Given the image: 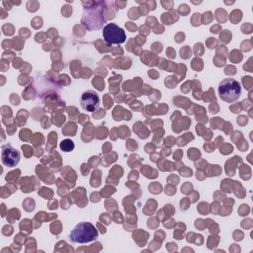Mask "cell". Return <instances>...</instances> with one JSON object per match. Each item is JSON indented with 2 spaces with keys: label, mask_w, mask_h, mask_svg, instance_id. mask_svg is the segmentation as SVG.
<instances>
[{
  "label": "cell",
  "mask_w": 253,
  "mask_h": 253,
  "mask_svg": "<svg viewBox=\"0 0 253 253\" xmlns=\"http://www.w3.org/2000/svg\"><path fill=\"white\" fill-rule=\"evenodd\" d=\"M97 228L90 222H79L69 233V240L74 243H88L98 237Z\"/></svg>",
  "instance_id": "1"
},
{
  "label": "cell",
  "mask_w": 253,
  "mask_h": 253,
  "mask_svg": "<svg viewBox=\"0 0 253 253\" xmlns=\"http://www.w3.org/2000/svg\"><path fill=\"white\" fill-rule=\"evenodd\" d=\"M241 94L240 83L233 78H225L218 85V95L221 100L233 103Z\"/></svg>",
  "instance_id": "2"
},
{
  "label": "cell",
  "mask_w": 253,
  "mask_h": 253,
  "mask_svg": "<svg viewBox=\"0 0 253 253\" xmlns=\"http://www.w3.org/2000/svg\"><path fill=\"white\" fill-rule=\"evenodd\" d=\"M103 37L105 42L109 44H119L125 42L126 41L125 31L114 23L107 24L104 27Z\"/></svg>",
  "instance_id": "3"
},
{
  "label": "cell",
  "mask_w": 253,
  "mask_h": 253,
  "mask_svg": "<svg viewBox=\"0 0 253 253\" xmlns=\"http://www.w3.org/2000/svg\"><path fill=\"white\" fill-rule=\"evenodd\" d=\"M1 158H2V163L4 165L8 167H14L20 161V153L12 145L4 144L2 145Z\"/></svg>",
  "instance_id": "4"
},
{
  "label": "cell",
  "mask_w": 253,
  "mask_h": 253,
  "mask_svg": "<svg viewBox=\"0 0 253 253\" xmlns=\"http://www.w3.org/2000/svg\"><path fill=\"white\" fill-rule=\"evenodd\" d=\"M80 104L83 110L88 112H94L100 105V98L94 91H86L80 98Z\"/></svg>",
  "instance_id": "5"
},
{
  "label": "cell",
  "mask_w": 253,
  "mask_h": 253,
  "mask_svg": "<svg viewBox=\"0 0 253 253\" xmlns=\"http://www.w3.org/2000/svg\"><path fill=\"white\" fill-rule=\"evenodd\" d=\"M60 148L65 152H69L74 148V143L70 139H65L60 143Z\"/></svg>",
  "instance_id": "6"
}]
</instances>
